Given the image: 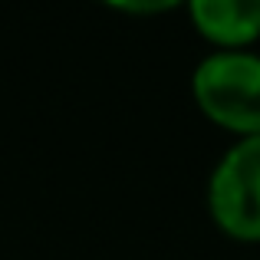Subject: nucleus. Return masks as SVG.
<instances>
[{
    "label": "nucleus",
    "instance_id": "nucleus-1",
    "mask_svg": "<svg viewBox=\"0 0 260 260\" xmlns=\"http://www.w3.org/2000/svg\"><path fill=\"white\" fill-rule=\"evenodd\" d=\"M194 99L214 122L260 135V56L217 53L194 70Z\"/></svg>",
    "mask_w": 260,
    "mask_h": 260
},
{
    "label": "nucleus",
    "instance_id": "nucleus-2",
    "mask_svg": "<svg viewBox=\"0 0 260 260\" xmlns=\"http://www.w3.org/2000/svg\"><path fill=\"white\" fill-rule=\"evenodd\" d=\"M211 211L228 234L244 241L260 237V135H247L214 168Z\"/></svg>",
    "mask_w": 260,
    "mask_h": 260
},
{
    "label": "nucleus",
    "instance_id": "nucleus-3",
    "mask_svg": "<svg viewBox=\"0 0 260 260\" xmlns=\"http://www.w3.org/2000/svg\"><path fill=\"white\" fill-rule=\"evenodd\" d=\"M191 17L217 43H247L260 33V0H194Z\"/></svg>",
    "mask_w": 260,
    "mask_h": 260
}]
</instances>
